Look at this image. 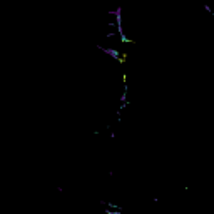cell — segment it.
I'll return each mask as SVG.
<instances>
[{"instance_id": "obj_1", "label": "cell", "mask_w": 214, "mask_h": 214, "mask_svg": "<svg viewBox=\"0 0 214 214\" xmlns=\"http://www.w3.org/2000/svg\"><path fill=\"white\" fill-rule=\"evenodd\" d=\"M97 49L99 50H102L104 54H107L109 57H112V59H115L117 62L122 60V55H120V50H117V49H114V47H104V45H99L97 44Z\"/></svg>"}]
</instances>
